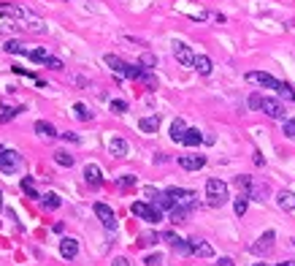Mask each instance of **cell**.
<instances>
[{
    "label": "cell",
    "instance_id": "15",
    "mask_svg": "<svg viewBox=\"0 0 295 266\" xmlns=\"http://www.w3.org/2000/svg\"><path fill=\"white\" fill-rule=\"evenodd\" d=\"M84 179H87V185H92V187H100V185H103L100 168L95 166V163H87V166H84Z\"/></svg>",
    "mask_w": 295,
    "mask_h": 266
},
{
    "label": "cell",
    "instance_id": "22",
    "mask_svg": "<svg viewBox=\"0 0 295 266\" xmlns=\"http://www.w3.org/2000/svg\"><path fill=\"white\" fill-rule=\"evenodd\" d=\"M189 242H193V253L201 255V258H212L214 255V247L208 242H203V239H189Z\"/></svg>",
    "mask_w": 295,
    "mask_h": 266
},
{
    "label": "cell",
    "instance_id": "33",
    "mask_svg": "<svg viewBox=\"0 0 295 266\" xmlns=\"http://www.w3.org/2000/svg\"><path fill=\"white\" fill-rule=\"evenodd\" d=\"M41 201H44V206H46V209H60V204H62L57 193H46V196L41 198Z\"/></svg>",
    "mask_w": 295,
    "mask_h": 266
},
{
    "label": "cell",
    "instance_id": "9",
    "mask_svg": "<svg viewBox=\"0 0 295 266\" xmlns=\"http://www.w3.org/2000/svg\"><path fill=\"white\" fill-rule=\"evenodd\" d=\"M163 239L171 242V247H174L176 253H182V255H193V242H189V239H179L174 231H165V234H163Z\"/></svg>",
    "mask_w": 295,
    "mask_h": 266
},
{
    "label": "cell",
    "instance_id": "45",
    "mask_svg": "<svg viewBox=\"0 0 295 266\" xmlns=\"http://www.w3.org/2000/svg\"><path fill=\"white\" fill-rule=\"evenodd\" d=\"M44 65H49V68H52V71H62V63H60V60H57V57H52V54H49V60H46Z\"/></svg>",
    "mask_w": 295,
    "mask_h": 266
},
{
    "label": "cell",
    "instance_id": "46",
    "mask_svg": "<svg viewBox=\"0 0 295 266\" xmlns=\"http://www.w3.org/2000/svg\"><path fill=\"white\" fill-rule=\"evenodd\" d=\"M60 136H62L65 141H73V144H79V136H76V133H60Z\"/></svg>",
    "mask_w": 295,
    "mask_h": 266
},
{
    "label": "cell",
    "instance_id": "42",
    "mask_svg": "<svg viewBox=\"0 0 295 266\" xmlns=\"http://www.w3.org/2000/svg\"><path fill=\"white\" fill-rule=\"evenodd\" d=\"M109 106H111L114 114H125V111H128V103H125V101H111Z\"/></svg>",
    "mask_w": 295,
    "mask_h": 266
},
{
    "label": "cell",
    "instance_id": "13",
    "mask_svg": "<svg viewBox=\"0 0 295 266\" xmlns=\"http://www.w3.org/2000/svg\"><path fill=\"white\" fill-rule=\"evenodd\" d=\"M19 25H22V30H30V33H46V22H44V19H38V16H33V14H27Z\"/></svg>",
    "mask_w": 295,
    "mask_h": 266
},
{
    "label": "cell",
    "instance_id": "1",
    "mask_svg": "<svg viewBox=\"0 0 295 266\" xmlns=\"http://www.w3.org/2000/svg\"><path fill=\"white\" fill-rule=\"evenodd\" d=\"M103 60H106L109 68L117 76H122V79H144V73H146L141 65H130V63L122 60V57H117V54H106Z\"/></svg>",
    "mask_w": 295,
    "mask_h": 266
},
{
    "label": "cell",
    "instance_id": "11",
    "mask_svg": "<svg viewBox=\"0 0 295 266\" xmlns=\"http://www.w3.org/2000/svg\"><path fill=\"white\" fill-rule=\"evenodd\" d=\"M60 253H62V258L73 261L76 255H79V239H73V236H62V239H60Z\"/></svg>",
    "mask_w": 295,
    "mask_h": 266
},
{
    "label": "cell",
    "instance_id": "32",
    "mask_svg": "<svg viewBox=\"0 0 295 266\" xmlns=\"http://www.w3.org/2000/svg\"><path fill=\"white\" fill-rule=\"evenodd\" d=\"M236 185H239V190H241V193H246V196H249V190H252V177H246V174H241V177H236Z\"/></svg>",
    "mask_w": 295,
    "mask_h": 266
},
{
    "label": "cell",
    "instance_id": "30",
    "mask_svg": "<svg viewBox=\"0 0 295 266\" xmlns=\"http://www.w3.org/2000/svg\"><path fill=\"white\" fill-rule=\"evenodd\" d=\"M19 111H25V106H3V111H0V122H11Z\"/></svg>",
    "mask_w": 295,
    "mask_h": 266
},
{
    "label": "cell",
    "instance_id": "12",
    "mask_svg": "<svg viewBox=\"0 0 295 266\" xmlns=\"http://www.w3.org/2000/svg\"><path fill=\"white\" fill-rule=\"evenodd\" d=\"M179 166L184 171H198V168L206 166V155H182L179 158Z\"/></svg>",
    "mask_w": 295,
    "mask_h": 266
},
{
    "label": "cell",
    "instance_id": "18",
    "mask_svg": "<svg viewBox=\"0 0 295 266\" xmlns=\"http://www.w3.org/2000/svg\"><path fill=\"white\" fill-rule=\"evenodd\" d=\"M165 193L174 198L176 204H182V201H193V198H195V193H193V190H187V187H168Z\"/></svg>",
    "mask_w": 295,
    "mask_h": 266
},
{
    "label": "cell",
    "instance_id": "50",
    "mask_svg": "<svg viewBox=\"0 0 295 266\" xmlns=\"http://www.w3.org/2000/svg\"><path fill=\"white\" fill-rule=\"evenodd\" d=\"M277 266H295V261H282V263H277Z\"/></svg>",
    "mask_w": 295,
    "mask_h": 266
},
{
    "label": "cell",
    "instance_id": "31",
    "mask_svg": "<svg viewBox=\"0 0 295 266\" xmlns=\"http://www.w3.org/2000/svg\"><path fill=\"white\" fill-rule=\"evenodd\" d=\"M152 204H157L160 209H174V206H176V201H174V198H171L168 193H160V196H157Z\"/></svg>",
    "mask_w": 295,
    "mask_h": 266
},
{
    "label": "cell",
    "instance_id": "26",
    "mask_svg": "<svg viewBox=\"0 0 295 266\" xmlns=\"http://www.w3.org/2000/svg\"><path fill=\"white\" fill-rule=\"evenodd\" d=\"M35 133H41L44 139H54V136H60V133L54 130L52 122H46V120H38V122H35Z\"/></svg>",
    "mask_w": 295,
    "mask_h": 266
},
{
    "label": "cell",
    "instance_id": "51",
    "mask_svg": "<svg viewBox=\"0 0 295 266\" xmlns=\"http://www.w3.org/2000/svg\"><path fill=\"white\" fill-rule=\"evenodd\" d=\"M0 206H3V193H0Z\"/></svg>",
    "mask_w": 295,
    "mask_h": 266
},
{
    "label": "cell",
    "instance_id": "2",
    "mask_svg": "<svg viewBox=\"0 0 295 266\" xmlns=\"http://www.w3.org/2000/svg\"><path fill=\"white\" fill-rule=\"evenodd\" d=\"M130 212L141 217V220H146V223H160L163 220V209H160L157 204H146V201H136L130 206Z\"/></svg>",
    "mask_w": 295,
    "mask_h": 266
},
{
    "label": "cell",
    "instance_id": "21",
    "mask_svg": "<svg viewBox=\"0 0 295 266\" xmlns=\"http://www.w3.org/2000/svg\"><path fill=\"white\" fill-rule=\"evenodd\" d=\"M109 152H111V158H128V141L125 139H111Z\"/></svg>",
    "mask_w": 295,
    "mask_h": 266
},
{
    "label": "cell",
    "instance_id": "3",
    "mask_svg": "<svg viewBox=\"0 0 295 266\" xmlns=\"http://www.w3.org/2000/svg\"><path fill=\"white\" fill-rule=\"evenodd\" d=\"M206 198L212 206H222L227 201V185L222 179H208L206 182Z\"/></svg>",
    "mask_w": 295,
    "mask_h": 266
},
{
    "label": "cell",
    "instance_id": "14",
    "mask_svg": "<svg viewBox=\"0 0 295 266\" xmlns=\"http://www.w3.org/2000/svg\"><path fill=\"white\" fill-rule=\"evenodd\" d=\"M0 11H3L6 16H11V19H16V22H22V19L30 14L25 6H14V3H0Z\"/></svg>",
    "mask_w": 295,
    "mask_h": 266
},
{
    "label": "cell",
    "instance_id": "52",
    "mask_svg": "<svg viewBox=\"0 0 295 266\" xmlns=\"http://www.w3.org/2000/svg\"><path fill=\"white\" fill-rule=\"evenodd\" d=\"M252 266H265V263H252Z\"/></svg>",
    "mask_w": 295,
    "mask_h": 266
},
{
    "label": "cell",
    "instance_id": "48",
    "mask_svg": "<svg viewBox=\"0 0 295 266\" xmlns=\"http://www.w3.org/2000/svg\"><path fill=\"white\" fill-rule=\"evenodd\" d=\"M255 163H258V166H263V163H265V158L260 155V149H255Z\"/></svg>",
    "mask_w": 295,
    "mask_h": 266
},
{
    "label": "cell",
    "instance_id": "19",
    "mask_svg": "<svg viewBox=\"0 0 295 266\" xmlns=\"http://www.w3.org/2000/svg\"><path fill=\"white\" fill-rule=\"evenodd\" d=\"M16 30H22V25H19L16 19L6 16L3 11H0V33H3V35H11V33H16Z\"/></svg>",
    "mask_w": 295,
    "mask_h": 266
},
{
    "label": "cell",
    "instance_id": "35",
    "mask_svg": "<svg viewBox=\"0 0 295 266\" xmlns=\"http://www.w3.org/2000/svg\"><path fill=\"white\" fill-rule=\"evenodd\" d=\"M73 111H76V117H79L81 122H87V120H92V111H90L87 106H84V103H76V106H73Z\"/></svg>",
    "mask_w": 295,
    "mask_h": 266
},
{
    "label": "cell",
    "instance_id": "38",
    "mask_svg": "<svg viewBox=\"0 0 295 266\" xmlns=\"http://www.w3.org/2000/svg\"><path fill=\"white\" fill-rule=\"evenodd\" d=\"M249 198H255V201H265V187H260V185H252V190H249Z\"/></svg>",
    "mask_w": 295,
    "mask_h": 266
},
{
    "label": "cell",
    "instance_id": "4",
    "mask_svg": "<svg viewBox=\"0 0 295 266\" xmlns=\"http://www.w3.org/2000/svg\"><path fill=\"white\" fill-rule=\"evenodd\" d=\"M19 166H22V155H19L16 149L0 147V171H3V174H16Z\"/></svg>",
    "mask_w": 295,
    "mask_h": 266
},
{
    "label": "cell",
    "instance_id": "39",
    "mask_svg": "<svg viewBox=\"0 0 295 266\" xmlns=\"http://www.w3.org/2000/svg\"><path fill=\"white\" fill-rule=\"evenodd\" d=\"M260 106H263V95H260V92H252V95H249V109L260 111Z\"/></svg>",
    "mask_w": 295,
    "mask_h": 266
},
{
    "label": "cell",
    "instance_id": "5",
    "mask_svg": "<svg viewBox=\"0 0 295 266\" xmlns=\"http://www.w3.org/2000/svg\"><path fill=\"white\" fill-rule=\"evenodd\" d=\"M246 82H252V84H260V87H268V90H277V92L284 87V82L273 79L271 73H263V71H249V73H246Z\"/></svg>",
    "mask_w": 295,
    "mask_h": 266
},
{
    "label": "cell",
    "instance_id": "8",
    "mask_svg": "<svg viewBox=\"0 0 295 266\" xmlns=\"http://www.w3.org/2000/svg\"><path fill=\"white\" fill-rule=\"evenodd\" d=\"M174 57L184 65V68H193V63H195V52L189 49L187 44H182V41H176V44H174Z\"/></svg>",
    "mask_w": 295,
    "mask_h": 266
},
{
    "label": "cell",
    "instance_id": "29",
    "mask_svg": "<svg viewBox=\"0 0 295 266\" xmlns=\"http://www.w3.org/2000/svg\"><path fill=\"white\" fill-rule=\"evenodd\" d=\"M3 52H8V54H27V52H25V44H22V41H14V38L3 44Z\"/></svg>",
    "mask_w": 295,
    "mask_h": 266
},
{
    "label": "cell",
    "instance_id": "6",
    "mask_svg": "<svg viewBox=\"0 0 295 266\" xmlns=\"http://www.w3.org/2000/svg\"><path fill=\"white\" fill-rule=\"evenodd\" d=\"M92 209H95V215H98V220L103 223L106 231H117V215H114V209H111L109 204H100V201H98Z\"/></svg>",
    "mask_w": 295,
    "mask_h": 266
},
{
    "label": "cell",
    "instance_id": "28",
    "mask_svg": "<svg viewBox=\"0 0 295 266\" xmlns=\"http://www.w3.org/2000/svg\"><path fill=\"white\" fill-rule=\"evenodd\" d=\"M246 206H249V196H246V193H241L239 198H236V201H233V209H236V215H239V217H244L246 215Z\"/></svg>",
    "mask_w": 295,
    "mask_h": 266
},
{
    "label": "cell",
    "instance_id": "44",
    "mask_svg": "<svg viewBox=\"0 0 295 266\" xmlns=\"http://www.w3.org/2000/svg\"><path fill=\"white\" fill-rule=\"evenodd\" d=\"M284 136L295 139V120H284Z\"/></svg>",
    "mask_w": 295,
    "mask_h": 266
},
{
    "label": "cell",
    "instance_id": "25",
    "mask_svg": "<svg viewBox=\"0 0 295 266\" xmlns=\"http://www.w3.org/2000/svg\"><path fill=\"white\" fill-rule=\"evenodd\" d=\"M203 141V133L198 130V128H187V133H184V139H182V144L184 147H198Z\"/></svg>",
    "mask_w": 295,
    "mask_h": 266
},
{
    "label": "cell",
    "instance_id": "24",
    "mask_svg": "<svg viewBox=\"0 0 295 266\" xmlns=\"http://www.w3.org/2000/svg\"><path fill=\"white\" fill-rule=\"evenodd\" d=\"M277 204L284 209V212H292V209H295V193H290V190H279Z\"/></svg>",
    "mask_w": 295,
    "mask_h": 266
},
{
    "label": "cell",
    "instance_id": "41",
    "mask_svg": "<svg viewBox=\"0 0 295 266\" xmlns=\"http://www.w3.org/2000/svg\"><path fill=\"white\" fill-rule=\"evenodd\" d=\"M144 263H146V266H160V263H163V253H152V255H146Z\"/></svg>",
    "mask_w": 295,
    "mask_h": 266
},
{
    "label": "cell",
    "instance_id": "7",
    "mask_svg": "<svg viewBox=\"0 0 295 266\" xmlns=\"http://www.w3.org/2000/svg\"><path fill=\"white\" fill-rule=\"evenodd\" d=\"M273 239H277V234H273V231H265L258 242L249 244V253H255V255H268V253L273 250Z\"/></svg>",
    "mask_w": 295,
    "mask_h": 266
},
{
    "label": "cell",
    "instance_id": "10",
    "mask_svg": "<svg viewBox=\"0 0 295 266\" xmlns=\"http://www.w3.org/2000/svg\"><path fill=\"white\" fill-rule=\"evenodd\" d=\"M260 111H265L271 120H282V122H284V106H282V103H279L277 98H263Z\"/></svg>",
    "mask_w": 295,
    "mask_h": 266
},
{
    "label": "cell",
    "instance_id": "47",
    "mask_svg": "<svg viewBox=\"0 0 295 266\" xmlns=\"http://www.w3.org/2000/svg\"><path fill=\"white\" fill-rule=\"evenodd\" d=\"M111 266H130V261L125 258V255H119V258H114V263Z\"/></svg>",
    "mask_w": 295,
    "mask_h": 266
},
{
    "label": "cell",
    "instance_id": "34",
    "mask_svg": "<svg viewBox=\"0 0 295 266\" xmlns=\"http://www.w3.org/2000/svg\"><path fill=\"white\" fill-rule=\"evenodd\" d=\"M138 65H141V68H155V65H157V57L155 54H152V52H144V54H141V60H138Z\"/></svg>",
    "mask_w": 295,
    "mask_h": 266
},
{
    "label": "cell",
    "instance_id": "23",
    "mask_svg": "<svg viewBox=\"0 0 295 266\" xmlns=\"http://www.w3.org/2000/svg\"><path fill=\"white\" fill-rule=\"evenodd\" d=\"M138 128L144 133H157L160 130V117L157 114H152V117H141L138 120Z\"/></svg>",
    "mask_w": 295,
    "mask_h": 266
},
{
    "label": "cell",
    "instance_id": "43",
    "mask_svg": "<svg viewBox=\"0 0 295 266\" xmlns=\"http://www.w3.org/2000/svg\"><path fill=\"white\" fill-rule=\"evenodd\" d=\"M133 185H136V177L133 174H122L119 177V187H133Z\"/></svg>",
    "mask_w": 295,
    "mask_h": 266
},
{
    "label": "cell",
    "instance_id": "27",
    "mask_svg": "<svg viewBox=\"0 0 295 266\" xmlns=\"http://www.w3.org/2000/svg\"><path fill=\"white\" fill-rule=\"evenodd\" d=\"M54 163L62 166V168H71V166H73V155H68L65 149H57V152H54Z\"/></svg>",
    "mask_w": 295,
    "mask_h": 266
},
{
    "label": "cell",
    "instance_id": "16",
    "mask_svg": "<svg viewBox=\"0 0 295 266\" xmlns=\"http://www.w3.org/2000/svg\"><path fill=\"white\" fill-rule=\"evenodd\" d=\"M184 133H187V122H184L182 117H176L174 122H171V141H176V144H182Z\"/></svg>",
    "mask_w": 295,
    "mask_h": 266
},
{
    "label": "cell",
    "instance_id": "40",
    "mask_svg": "<svg viewBox=\"0 0 295 266\" xmlns=\"http://www.w3.org/2000/svg\"><path fill=\"white\" fill-rule=\"evenodd\" d=\"M27 54H30V60H35V63H46V60H49V54H46L44 49H33V52H27Z\"/></svg>",
    "mask_w": 295,
    "mask_h": 266
},
{
    "label": "cell",
    "instance_id": "49",
    "mask_svg": "<svg viewBox=\"0 0 295 266\" xmlns=\"http://www.w3.org/2000/svg\"><path fill=\"white\" fill-rule=\"evenodd\" d=\"M217 266H236L230 258H220V261H217Z\"/></svg>",
    "mask_w": 295,
    "mask_h": 266
},
{
    "label": "cell",
    "instance_id": "20",
    "mask_svg": "<svg viewBox=\"0 0 295 266\" xmlns=\"http://www.w3.org/2000/svg\"><path fill=\"white\" fill-rule=\"evenodd\" d=\"M193 68L201 73V76H208V73H212V68H214V65H212V57H206V54H195Z\"/></svg>",
    "mask_w": 295,
    "mask_h": 266
},
{
    "label": "cell",
    "instance_id": "36",
    "mask_svg": "<svg viewBox=\"0 0 295 266\" xmlns=\"http://www.w3.org/2000/svg\"><path fill=\"white\" fill-rule=\"evenodd\" d=\"M155 242H160L157 234H141V236H138V247H152Z\"/></svg>",
    "mask_w": 295,
    "mask_h": 266
},
{
    "label": "cell",
    "instance_id": "37",
    "mask_svg": "<svg viewBox=\"0 0 295 266\" xmlns=\"http://www.w3.org/2000/svg\"><path fill=\"white\" fill-rule=\"evenodd\" d=\"M22 190H25V193L30 196V198H38V193H35V182H33L30 177H25V179H22Z\"/></svg>",
    "mask_w": 295,
    "mask_h": 266
},
{
    "label": "cell",
    "instance_id": "17",
    "mask_svg": "<svg viewBox=\"0 0 295 266\" xmlns=\"http://www.w3.org/2000/svg\"><path fill=\"white\" fill-rule=\"evenodd\" d=\"M195 206V201H189L187 206H182V204H176L174 209H171V223H184L187 217H189V209Z\"/></svg>",
    "mask_w": 295,
    "mask_h": 266
}]
</instances>
